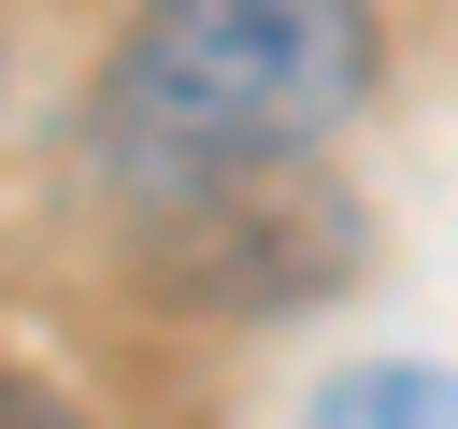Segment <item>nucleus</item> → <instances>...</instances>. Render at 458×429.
<instances>
[{
	"mask_svg": "<svg viewBox=\"0 0 458 429\" xmlns=\"http://www.w3.org/2000/svg\"><path fill=\"white\" fill-rule=\"evenodd\" d=\"M0 429H86L57 386H29V372H0Z\"/></svg>",
	"mask_w": 458,
	"mask_h": 429,
	"instance_id": "obj_3",
	"label": "nucleus"
},
{
	"mask_svg": "<svg viewBox=\"0 0 458 429\" xmlns=\"http://www.w3.org/2000/svg\"><path fill=\"white\" fill-rule=\"evenodd\" d=\"M315 429H458V372H429V358H372V372H329Z\"/></svg>",
	"mask_w": 458,
	"mask_h": 429,
	"instance_id": "obj_2",
	"label": "nucleus"
},
{
	"mask_svg": "<svg viewBox=\"0 0 458 429\" xmlns=\"http://www.w3.org/2000/svg\"><path fill=\"white\" fill-rule=\"evenodd\" d=\"M372 100V0H143V29L100 72V172L200 200L301 143H329Z\"/></svg>",
	"mask_w": 458,
	"mask_h": 429,
	"instance_id": "obj_1",
	"label": "nucleus"
}]
</instances>
